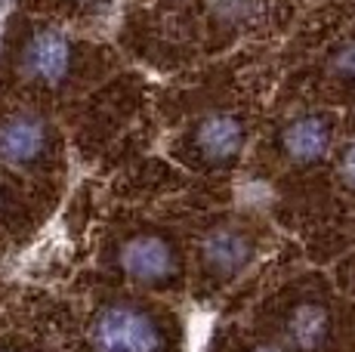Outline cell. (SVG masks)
Here are the masks:
<instances>
[{
    "label": "cell",
    "instance_id": "6da1fadb",
    "mask_svg": "<svg viewBox=\"0 0 355 352\" xmlns=\"http://www.w3.org/2000/svg\"><path fill=\"white\" fill-rule=\"evenodd\" d=\"M93 352H161L164 334L155 315L130 303H112L99 309L90 328Z\"/></svg>",
    "mask_w": 355,
    "mask_h": 352
},
{
    "label": "cell",
    "instance_id": "7a4b0ae2",
    "mask_svg": "<svg viewBox=\"0 0 355 352\" xmlns=\"http://www.w3.org/2000/svg\"><path fill=\"white\" fill-rule=\"evenodd\" d=\"M121 269L139 284H164L176 279L180 272V260H176L173 247L161 235H133L124 241L118 254Z\"/></svg>",
    "mask_w": 355,
    "mask_h": 352
},
{
    "label": "cell",
    "instance_id": "3957f363",
    "mask_svg": "<svg viewBox=\"0 0 355 352\" xmlns=\"http://www.w3.org/2000/svg\"><path fill=\"white\" fill-rule=\"evenodd\" d=\"M195 146L210 164H232L244 148V127L235 114H207L195 130Z\"/></svg>",
    "mask_w": 355,
    "mask_h": 352
},
{
    "label": "cell",
    "instance_id": "277c9868",
    "mask_svg": "<svg viewBox=\"0 0 355 352\" xmlns=\"http://www.w3.org/2000/svg\"><path fill=\"white\" fill-rule=\"evenodd\" d=\"M46 148V130L34 114H10L0 121V158L6 164H34Z\"/></svg>",
    "mask_w": 355,
    "mask_h": 352
},
{
    "label": "cell",
    "instance_id": "5b68a950",
    "mask_svg": "<svg viewBox=\"0 0 355 352\" xmlns=\"http://www.w3.org/2000/svg\"><path fill=\"white\" fill-rule=\"evenodd\" d=\"M250 256H254V245H250V238L241 235L238 229L220 226L204 235V241H201L204 266H207V272L220 275V279L235 275L238 269H244Z\"/></svg>",
    "mask_w": 355,
    "mask_h": 352
},
{
    "label": "cell",
    "instance_id": "8992f818",
    "mask_svg": "<svg viewBox=\"0 0 355 352\" xmlns=\"http://www.w3.org/2000/svg\"><path fill=\"white\" fill-rule=\"evenodd\" d=\"M68 40L59 31H37L25 46V71L40 84H59L68 71Z\"/></svg>",
    "mask_w": 355,
    "mask_h": 352
},
{
    "label": "cell",
    "instance_id": "52a82bcc",
    "mask_svg": "<svg viewBox=\"0 0 355 352\" xmlns=\"http://www.w3.org/2000/svg\"><path fill=\"white\" fill-rule=\"evenodd\" d=\"M284 155L297 164H312V161L324 158L331 148V124L318 114H303V118L291 121L282 133Z\"/></svg>",
    "mask_w": 355,
    "mask_h": 352
},
{
    "label": "cell",
    "instance_id": "ba28073f",
    "mask_svg": "<svg viewBox=\"0 0 355 352\" xmlns=\"http://www.w3.org/2000/svg\"><path fill=\"white\" fill-rule=\"evenodd\" d=\"M327 334H331V315L318 303H300L288 318V340L303 352L322 349Z\"/></svg>",
    "mask_w": 355,
    "mask_h": 352
},
{
    "label": "cell",
    "instance_id": "9c48e42d",
    "mask_svg": "<svg viewBox=\"0 0 355 352\" xmlns=\"http://www.w3.org/2000/svg\"><path fill=\"white\" fill-rule=\"evenodd\" d=\"M334 69L343 74V78L355 80V40L346 44V46H340V53L334 56Z\"/></svg>",
    "mask_w": 355,
    "mask_h": 352
},
{
    "label": "cell",
    "instance_id": "30bf717a",
    "mask_svg": "<svg viewBox=\"0 0 355 352\" xmlns=\"http://www.w3.org/2000/svg\"><path fill=\"white\" fill-rule=\"evenodd\" d=\"M340 173H343L346 186L355 188V142H352V146H346L343 158H340Z\"/></svg>",
    "mask_w": 355,
    "mask_h": 352
},
{
    "label": "cell",
    "instance_id": "8fae6325",
    "mask_svg": "<svg viewBox=\"0 0 355 352\" xmlns=\"http://www.w3.org/2000/svg\"><path fill=\"white\" fill-rule=\"evenodd\" d=\"M250 352H284V349H278V346H257V349H250Z\"/></svg>",
    "mask_w": 355,
    "mask_h": 352
},
{
    "label": "cell",
    "instance_id": "7c38bea8",
    "mask_svg": "<svg viewBox=\"0 0 355 352\" xmlns=\"http://www.w3.org/2000/svg\"><path fill=\"white\" fill-rule=\"evenodd\" d=\"M0 352H12V349H0Z\"/></svg>",
    "mask_w": 355,
    "mask_h": 352
}]
</instances>
